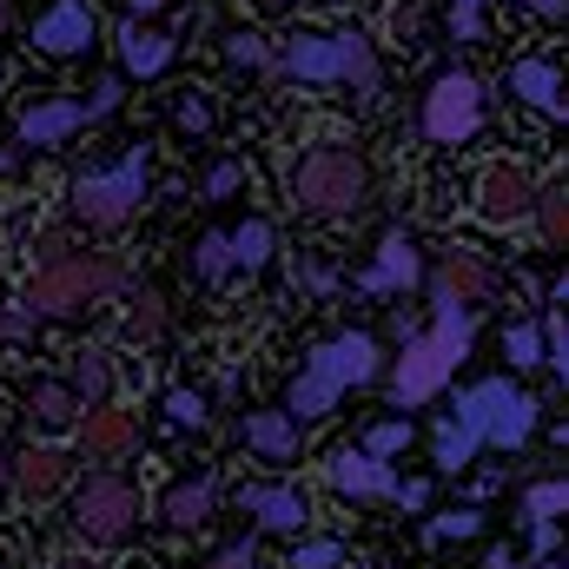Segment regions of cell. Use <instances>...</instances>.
Listing matches in <instances>:
<instances>
[{"mask_svg": "<svg viewBox=\"0 0 569 569\" xmlns=\"http://www.w3.org/2000/svg\"><path fill=\"white\" fill-rule=\"evenodd\" d=\"M483 127V87L470 73H437L425 93V133L437 146H463Z\"/></svg>", "mask_w": 569, "mask_h": 569, "instance_id": "9", "label": "cell"}, {"mask_svg": "<svg viewBox=\"0 0 569 569\" xmlns=\"http://www.w3.org/2000/svg\"><path fill=\"white\" fill-rule=\"evenodd\" d=\"M60 569H100V563H87V557H67V563H60Z\"/></svg>", "mask_w": 569, "mask_h": 569, "instance_id": "50", "label": "cell"}, {"mask_svg": "<svg viewBox=\"0 0 569 569\" xmlns=\"http://www.w3.org/2000/svg\"><path fill=\"white\" fill-rule=\"evenodd\" d=\"M298 443H305V425L291 411H246V450L266 457V463H298Z\"/></svg>", "mask_w": 569, "mask_h": 569, "instance_id": "21", "label": "cell"}, {"mask_svg": "<svg viewBox=\"0 0 569 569\" xmlns=\"http://www.w3.org/2000/svg\"><path fill=\"white\" fill-rule=\"evenodd\" d=\"M490 291H497V272H490V259L470 252V246H450V252L437 259V272H430V305L477 311V305H490Z\"/></svg>", "mask_w": 569, "mask_h": 569, "instance_id": "11", "label": "cell"}, {"mask_svg": "<svg viewBox=\"0 0 569 569\" xmlns=\"http://www.w3.org/2000/svg\"><path fill=\"white\" fill-rule=\"evenodd\" d=\"M212 510H219V483H212V477H186V483H172V490L159 497L166 530H206Z\"/></svg>", "mask_w": 569, "mask_h": 569, "instance_id": "22", "label": "cell"}, {"mask_svg": "<svg viewBox=\"0 0 569 569\" xmlns=\"http://www.w3.org/2000/svg\"><path fill=\"white\" fill-rule=\"evenodd\" d=\"M398 450H411V425H405V418H385V425L365 430V457L385 463V457H398Z\"/></svg>", "mask_w": 569, "mask_h": 569, "instance_id": "32", "label": "cell"}, {"mask_svg": "<svg viewBox=\"0 0 569 569\" xmlns=\"http://www.w3.org/2000/svg\"><path fill=\"white\" fill-rule=\"evenodd\" d=\"M477 530H483V517H477V510H443V517H430V523H425L430 543H463V537H477Z\"/></svg>", "mask_w": 569, "mask_h": 569, "instance_id": "33", "label": "cell"}, {"mask_svg": "<svg viewBox=\"0 0 569 569\" xmlns=\"http://www.w3.org/2000/svg\"><path fill=\"white\" fill-rule=\"evenodd\" d=\"M325 477H331V490L351 497V503H391V490H398L391 463H378V457H365V450H331Z\"/></svg>", "mask_w": 569, "mask_h": 569, "instance_id": "14", "label": "cell"}, {"mask_svg": "<svg viewBox=\"0 0 569 569\" xmlns=\"http://www.w3.org/2000/svg\"><path fill=\"white\" fill-rule=\"evenodd\" d=\"M93 40H100V13H93L87 0H53V7L27 27V47L47 53V60H73V53H87Z\"/></svg>", "mask_w": 569, "mask_h": 569, "instance_id": "10", "label": "cell"}, {"mask_svg": "<svg viewBox=\"0 0 569 569\" xmlns=\"http://www.w3.org/2000/svg\"><path fill=\"white\" fill-rule=\"evenodd\" d=\"M483 569H517V557H510V550H490V557H483Z\"/></svg>", "mask_w": 569, "mask_h": 569, "instance_id": "47", "label": "cell"}, {"mask_svg": "<svg viewBox=\"0 0 569 569\" xmlns=\"http://www.w3.org/2000/svg\"><path fill=\"white\" fill-rule=\"evenodd\" d=\"M450 33L463 47H477L483 40V0H450Z\"/></svg>", "mask_w": 569, "mask_h": 569, "instance_id": "37", "label": "cell"}, {"mask_svg": "<svg viewBox=\"0 0 569 569\" xmlns=\"http://www.w3.org/2000/svg\"><path fill=\"white\" fill-rule=\"evenodd\" d=\"M430 457H437V470H463V463L477 457V443L450 425V418H437V430H430Z\"/></svg>", "mask_w": 569, "mask_h": 569, "instance_id": "30", "label": "cell"}, {"mask_svg": "<svg viewBox=\"0 0 569 569\" xmlns=\"http://www.w3.org/2000/svg\"><path fill=\"white\" fill-rule=\"evenodd\" d=\"M338 563H345V543H331V537H311V543L291 550V569H338Z\"/></svg>", "mask_w": 569, "mask_h": 569, "instance_id": "36", "label": "cell"}, {"mask_svg": "<svg viewBox=\"0 0 569 569\" xmlns=\"http://www.w3.org/2000/svg\"><path fill=\"white\" fill-rule=\"evenodd\" d=\"M27 411H33V425H40V430H73V425H80L73 391H67V385H47V378L27 391Z\"/></svg>", "mask_w": 569, "mask_h": 569, "instance_id": "25", "label": "cell"}, {"mask_svg": "<svg viewBox=\"0 0 569 569\" xmlns=\"http://www.w3.org/2000/svg\"><path fill=\"white\" fill-rule=\"evenodd\" d=\"M166 418L179 430H206V418H212L206 411V391H166Z\"/></svg>", "mask_w": 569, "mask_h": 569, "instance_id": "34", "label": "cell"}, {"mask_svg": "<svg viewBox=\"0 0 569 569\" xmlns=\"http://www.w3.org/2000/svg\"><path fill=\"white\" fill-rule=\"evenodd\" d=\"M80 127H87V107H80V100H40V107H27V113H20V146L53 152V146L73 140Z\"/></svg>", "mask_w": 569, "mask_h": 569, "instance_id": "19", "label": "cell"}, {"mask_svg": "<svg viewBox=\"0 0 569 569\" xmlns=\"http://www.w3.org/2000/svg\"><path fill=\"white\" fill-rule=\"evenodd\" d=\"M385 371V351H378V338L371 331H338L331 345H318L311 358H305V371L291 378V398H284V411L305 425V418H331L338 411V398L345 391H358V385H371Z\"/></svg>", "mask_w": 569, "mask_h": 569, "instance_id": "1", "label": "cell"}, {"mask_svg": "<svg viewBox=\"0 0 569 569\" xmlns=\"http://www.w3.org/2000/svg\"><path fill=\"white\" fill-rule=\"evenodd\" d=\"M418 279H425L418 239H411V232H385V246H378V266H371L358 284H365L371 298H398V291H411Z\"/></svg>", "mask_w": 569, "mask_h": 569, "instance_id": "16", "label": "cell"}, {"mask_svg": "<svg viewBox=\"0 0 569 569\" xmlns=\"http://www.w3.org/2000/svg\"><path fill=\"white\" fill-rule=\"evenodd\" d=\"M530 199H537L530 166L497 159V166L477 172V219H490V226H517V219H530Z\"/></svg>", "mask_w": 569, "mask_h": 569, "instance_id": "12", "label": "cell"}, {"mask_svg": "<svg viewBox=\"0 0 569 569\" xmlns=\"http://www.w3.org/2000/svg\"><path fill=\"white\" fill-rule=\"evenodd\" d=\"M67 477H73V457H67L60 443H33V450L13 457V490H20L27 503H53V497L67 490Z\"/></svg>", "mask_w": 569, "mask_h": 569, "instance_id": "15", "label": "cell"}, {"mask_svg": "<svg viewBox=\"0 0 569 569\" xmlns=\"http://www.w3.org/2000/svg\"><path fill=\"white\" fill-rule=\"evenodd\" d=\"M503 358H510V371H537L543 365V325L537 318H517L503 331Z\"/></svg>", "mask_w": 569, "mask_h": 569, "instance_id": "28", "label": "cell"}, {"mask_svg": "<svg viewBox=\"0 0 569 569\" xmlns=\"http://www.w3.org/2000/svg\"><path fill=\"white\" fill-rule=\"evenodd\" d=\"M371 199V166L351 146H311L291 166V206L318 212V219H351Z\"/></svg>", "mask_w": 569, "mask_h": 569, "instance_id": "6", "label": "cell"}, {"mask_svg": "<svg viewBox=\"0 0 569 569\" xmlns=\"http://www.w3.org/2000/svg\"><path fill=\"white\" fill-rule=\"evenodd\" d=\"M443 418L463 430L477 450H483V443H490V450H523V443L537 437V425H543V398L523 391L517 378H477V385H463V391L450 398Z\"/></svg>", "mask_w": 569, "mask_h": 569, "instance_id": "2", "label": "cell"}, {"mask_svg": "<svg viewBox=\"0 0 569 569\" xmlns=\"http://www.w3.org/2000/svg\"><path fill=\"white\" fill-rule=\"evenodd\" d=\"M120 100H127V80H120V73H113V80H100V87H93V100H80V107H87V127H93V120H107Z\"/></svg>", "mask_w": 569, "mask_h": 569, "instance_id": "40", "label": "cell"}, {"mask_svg": "<svg viewBox=\"0 0 569 569\" xmlns=\"http://www.w3.org/2000/svg\"><path fill=\"white\" fill-rule=\"evenodd\" d=\"M239 186H246V166H239V159H219V166L206 172V186H199V192H206V199H232Z\"/></svg>", "mask_w": 569, "mask_h": 569, "instance_id": "38", "label": "cell"}, {"mask_svg": "<svg viewBox=\"0 0 569 569\" xmlns=\"http://www.w3.org/2000/svg\"><path fill=\"white\" fill-rule=\"evenodd\" d=\"M470 338H477V311L437 305L430 331H425V338H411V345H405V358L391 365V405H398V411H418V405H430V398L450 385V371L463 365Z\"/></svg>", "mask_w": 569, "mask_h": 569, "instance_id": "3", "label": "cell"}, {"mask_svg": "<svg viewBox=\"0 0 569 569\" xmlns=\"http://www.w3.org/2000/svg\"><path fill=\"white\" fill-rule=\"evenodd\" d=\"M199 569H259V557H252V543H226V550H212Z\"/></svg>", "mask_w": 569, "mask_h": 569, "instance_id": "42", "label": "cell"}, {"mask_svg": "<svg viewBox=\"0 0 569 569\" xmlns=\"http://www.w3.org/2000/svg\"><path fill=\"white\" fill-rule=\"evenodd\" d=\"M127 7H133V20H140V13H159L166 0H127Z\"/></svg>", "mask_w": 569, "mask_h": 569, "instance_id": "49", "label": "cell"}, {"mask_svg": "<svg viewBox=\"0 0 569 569\" xmlns=\"http://www.w3.org/2000/svg\"><path fill=\"white\" fill-rule=\"evenodd\" d=\"M239 510H246L259 530H272V537H298V530L311 523V497H305L298 483H246V490H239Z\"/></svg>", "mask_w": 569, "mask_h": 569, "instance_id": "13", "label": "cell"}, {"mask_svg": "<svg viewBox=\"0 0 569 569\" xmlns=\"http://www.w3.org/2000/svg\"><path fill=\"white\" fill-rule=\"evenodd\" d=\"M80 443H87V463H120L140 450V425H133V411L100 405V411H80Z\"/></svg>", "mask_w": 569, "mask_h": 569, "instance_id": "17", "label": "cell"}, {"mask_svg": "<svg viewBox=\"0 0 569 569\" xmlns=\"http://www.w3.org/2000/svg\"><path fill=\"white\" fill-rule=\"evenodd\" d=\"M33 259L47 266V259H67V226H47L40 239H33Z\"/></svg>", "mask_w": 569, "mask_h": 569, "instance_id": "43", "label": "cell"}, {"mask_svg": "<svg viewBox=\"0 0 569 569\" xmlns=\"http://www.w3.org/2000/svg\"><path fill=\"white\" fill-rule=\"evenodd\" d=\"M13 490V457H0V497Z\"/></svg>", "mask_w": 569, "mask_h": 569, "instance_id": "48", "label": "cell"}, {"mask_svg": "<svg viewBox=\"0 0 569 569\" xmlns=\"http://www.w3.org/2000/svg\"><path fill=\"white\" fill-rule=\"evenodd\" d=\"M266 67L298 87H351L365 100L378 93V53L365 33H291Z\"/></svg>", "mask_w": 569, "mask_h": 569, "instance_id": "4", "label": "cell"}, {"mask_svg": "<svg viewBox=\"0 0 569 569\" xmlns=\"http://www.w3.org/2000/svg\"><path fill=\"white\" fill-rule=\"evenodd\" d=\"M523 510H530V523H557V517H563V483H557V477H543V483H530V497H523Z\"/></svg>", "mask_w": 569, "mask_h": 569, "instance_id": "35", "label": "cell"}, {"mask_svg": "<svg viewBox=\"0 0 569 569\" xmlns=\"http://www.w3.org/2000/svg\"><path fill=\"white\" fill-rule=\"evenodd\" d=\"M67 391H73V405H80V411L113 405V391H120V365H113V351H107V345L73 351V365H67Z\"/></svg>", "mask_w": 569, "mask_h": 569, "instance_id": "18", "label": "cell"}, {"mask_svg": "<svg viewBox=\"0 0 569 569\" xmlns=\"http://www.w3.org/2000/svg\"><path fill=\"white\" fill-rule=\"evenodd\" d=\"M557 543H563V537H557V523H530V557H537V563H550V557H557Z\"/></svg>", "mask_w": 569, "mask_h": 569, "instance_id": "44", "label": "cell"}, {"mask_svg": "<svg viewBox=\"0 0 569 569\" xmlns=\"http://www.w3.org/2000/svg\"><path fill=\"white\" fill-rule=\"evenodd\" d=\"M7 20H13V7H7V0H0V33H7Z\"/></svg>", "mask_w": 569, "mask_h": 569, "instance_id": "51", "label": "cell"}, {"mask_svg": "<svg viewBox=\"0 0 569 569\" xmlns=\"http://www.w3.org/2000/svg\"><path fill=\"white\" fill-rule=\"evenodd\" d=\"M172 53H179L172 33H159V27H146V20H127V27H120V67H127V80H159V73L172 67Z\"/></svg>", "mask_w": 569, "mask_h": 569, "instance_id": "20", "label": "cell"}, {"mask_svg": "<svg viewBox=\"0 0 569 569\" xmlns=\"http://www.w3.org/2000/svg\"><path fill=\"white\" fill-rule=\"evenodd\" d=\"M172 120H179V133H212V93L206 87H186L172 100Z\"/></svg>", "mask_w": 569, "mask_h": 569, "instance_id": "31", "label": "cell"}, {"mask_svg": "<svg viewBox=\"0 0 569 569\" xmlns=\"http://www.w3.org/2000/svg\"><path fill=\"white\" fill-rule=\"evenodd\" d=\"M543 569H563V563H557V557H550V563H543Z\"/></svg>", "mask_w": 569, "mask_h": 569, "instance_id": "52", "label": "cell"}, {"mask_svg": "<svg viewBox=\"0 0 569 569\" xmlns=\"http://www.w3.org/2000/svg\"><path fill=\"white\" fill-rule=\"evenodd\" d=\"M503 87L523 107H537V113H563V73H557V60H517L503 73Z\"/></svg>", "mask_w": 569, "mask_h": 569, "instance_id": "23", "label": "cell"}, {"mask_svg": "<svg viewBox=\"0 0 569 569\" xmlns=\"http://www.w3.org/2000/svg\"><path fill=\"white\" fill-rule=\"evenodd\" d=\"M226 246H232V272H259L272 259L279 232H272V219H246L239 232H226Z\"/></svg>", "mask_w": 569, "mask_h": 569, "instance_id": "26", "label": "cell"}, {"mask_svg": "<svg viewBox=\"0 0 569 569\" xmlns=\"http://www.w3.org/2000/svg\"><path fill=\"white\" fill-rule=\"evenodd\" d=\"M530 7H537L543 20H563V7H569V0H530Z\"/></svg>", "mask_w": 569, "mask_h": 569, "instance_id": "46", "label": "cell"}, {"mask_svg": "<svg viewBox=\"0 0 569 569\" xmlns=\"http://www.w3.org/2000/svg\"><path fill=\"white\" fill-rule=\"evenodd\" d=\"M530 212H537V239L557 252L563 246V232H569V192H563V179H550V186H537V199H530Z\"/></svg>", "mask_w": 569, "mask_h": 569, "instance_id": "27", "label": "cell"}, {"mask_svg": "<svg viewBox=\"0 0 569 569\" xmlns=\"http://www.w3.org/2000/svg\"><path fill=\"white\" fill-rule=\"evenodd\" d=\"M391 503H405V510H425V503H430V483H425V477H405V483L391 490Z\"/></svg>", "mask_w": 569, "mask_h": 569, "instance_id": "45", "label": "cell"}, {"mask_svg": "<svg viewBox=\"0 0 569 569\" xmlns=\"http://www.w3.org/2000/svg\"><path fill=\"white\" fill-rule=\"evenodd\" d=\"M67 199H73V219H80V226L120 232V226L146 206V146H133V152H127L120 166H107V172H80V179L67 186Z\"/></svg>", "mask_w": 569, "mask_h": 569, "instance_id": "7", "label": "cell"}, {"mask_svg": "<svg viewBox=\"0 0 569 569\" xmlns=\"http://www.w3.org/2000/svg\"><path fill=\"white\" fill-rule=\"evenodd\" d=\"M226 60H232V67H266L259 33H232V40H226Z\"/></svg>", "mask_w": 569, "mask_h": 569, "instance_id": "41", "label": "cell"}, {"mask_svg": "<svg viewBox=\"0 0 569 569\" xmlns=\"http://www.w3.org/2000/svg\"><path fill=\"white\" fill-rule=\"evenodd\" d=\"M140 510H146L140 483H127V477H113V470H93V477L80 483V497H73V530H80L93 550H113V543L133 537Z\"/></svg>", "mask_w": 569, "mask_h": 569, "instance_id": "8", "label": "cell"}, {"mask_svg": "<svg viewBox=\"0 0 569 569\" xmlns=\"http://www.w3.org/2000/svg\"><path fill=\"white\" fill-rule=\"evenodd\" d=\"M120 338H127V345H159V338H166V298H159V291H133V298H127Z\"/></svg>", "mask_w": 569, "mask_h": 569, "instance_id": "24", "label": "cell"}, {"mask_svg": "<svg viewBox=\"0 0 569 569\" xmlns=\"http://www.w3.org/2000/svg\"><path fill=\"white\" fill-rule=\"evenodd\" d=\"M192 279L199 284H226L232 279V246H226V232H206V239L192 246Z\"/></svg>", "mask_w": 569, "mask_h": 569, "instance_id": "29", "label": "cell"}, {"mask_svg": "<svg viewBox=\"0 0 569 569\" xmlns=\"http://www.w3.org/2000/svg\"><path fill=\"white\" fill-rule=\"evenodd\" d=\"M120 284H127V266H120L113 252H67V259L33 266L20 305H27L33 318H80V311L107 305Z\"/></svg>", "mask_w": 569, "mask_h": 569, "instance_id": "5", "label": "cell"}, {"mask_svg": "<svg viewBox=\"0 0 569 569\" xmlns=\"http://www.w3.org/2000/svg\"><path fill=\"white\" fill-rule=\"evenodd\" d=\"M0 338L7 345H33V311L13 305V298H0Z\"/></svg>", "mask_w": 569, "mask_h": 569, "instance_id": "39", "label": "cell"}]
</instances>
